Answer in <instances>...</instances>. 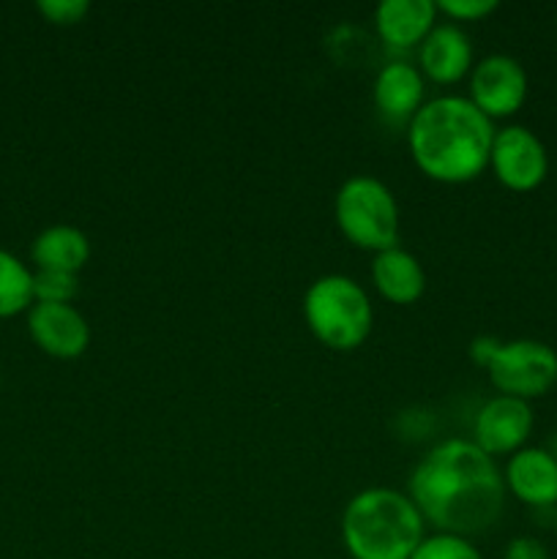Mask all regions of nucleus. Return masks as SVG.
<instances>
[{"mask_svg": "<svg viewBox=\"0 0 557 559\" xmlns=\"http://www.w3.org/2000/svg\"><path fill=\"white\" fill-rule=\"evenodd\" d=\"M33 306V271L11 251L0 249V320L22 314Z\"/></svg>", "mask_w": 557, "mask_h": 559, "instance_id": "17", "label": "nucleus"}, {"mask_svg": "<svg viewBox=\"0 0 557 559\" xmlns=\"http://www.w3.org/2000/svg\"><path fill=\"white\" fill-rule=\"evenodd\" d=\"M555 456H557V453H555Z\"/></svg>", "mask_w": 557, "mask_h": 559, "instance_id": "25", "label": "nucleus"}, {"mask_svg": "<svg viewBox=\"0 0 557 559\" xmlns=\"http://www.w3.org/2000/svg\"><path fill=\"white\" fill-rule=\"evenodd\" d=\"M333 218L349 243L371 254L393 249L399 240L396 197L371 175H353L339 186Z\"/></svg>", "mask_w": 557, "mask_h": 559, "instance_id": "5", "label": "nucleus"}, {"mask_svg": "<svg viewBox=\"0 0 557 559\" xmlns=\"http://www.w3.org/2000/svg\"><path fill=\"white\" fill-rule=\"evenodd\" d=\"M437 22L435 0H382L375 9V31L388 49L420 47Z\"/></svg>", "mask_w": 557, "mask_h": 559, "instance_id": "14", "label": "nucleus"}, {"mask_svg": "<svg viewBox=\"0 0 557 559\" xmlns=\"http://www.w3.org/2000/svg\"><path fill=\"white\" fill-rule=\"evenodd\" d=\"M506 480L491 456L473 440L437 442L415 464L407 497L426 524L448 535H481L497 524L506 506Z\"/></svg>", "mask_w": 557, "mask_h": 559, "instance_id": "1", "label": "nucleus"}, {"mask_svg": "<svg viewBox=\"0 0 557 559\" xmlns=\"http://www.w3.org/2000/svg\"><path fill=\"white\" fill-rule=\"evenodd\" d=\"M495 131L467 96H437L407 123L410 156L437 183H470L489 167Z\"/></svg>", "mask_w": 557, "mask_h": 559, "instance_id": "2", "label": "nucleus"}, {"mask_svg": "<svg viewBox=\"0 0 557 559\" xmlns=\"http://www.w3.org/2000/svg\"><path fill=\"white\" fill-rule=\"evenodd\" d=\"M502 559H552L549 549L541 544L533 535H519V538L508 540L506 551H502Z\"/></svg>", "mask_w": 557, "mask_h": 559, "instance_id": "22", "label": "nucleus"}, {"mask_svg": "<svg viewBox=\"0 0 557 559\" xmlns=\"http://www.w3.org/2000/svg\"><path fill=\"white\" fill-rule=\"evenodd\" d=\"M437 14L457 22H478L497 11V0H435Z\"/></svg>", "mask_w": 557, "mask_h": 559, "instance_id": "21", "label": "nucleus"}, {"mask_svg": "<svg viewBox=\"0 0 557 559\" xmlns=\"http://www.w3.org/2000/svg\"><path fill=\"white\" fill-rule=\"evenodd\" d=\"M533 426L535 415L530 402L497 393L475 413L473 442L491 459L513 456L517 451L528 448Z\"/></svg>", "mask_w": 557, "mask_h": 559, "instance_id": "9", "label": "nucleus"}, {"mask_svg": "<svg viewBox=\"0 0 557 559\" xmlns=\"http://www.w3.org/2000/svg\"><path fill=\"white\" fill-rule=\"evenodd\" d=\"M377 112L391 123H410L424 107V74L407 60H391L382 66L371 85Z\"/></svg>", "mask_w": 557, "mask_h": 559, "instance_id": "13", "label": "nucleus"}, {"mask_svg": "<svg viewBox=\"0 0 557 559\" xmlns=\"http://www.w3.org/2000/svg\"><path fill=\"white\" fill-rule=\"evenodd\" d=\"M497 347H500V338L478 336V338H473V344H470V358H473V364H478L481 369H486V366H489V360L495 358Z\"/></svg>", "mask_w": 557, "mask_h": 559, "instance_id": "23", "label": "nucleus"}, {"mask_svg": "<svg viewBox=\"0 0 557 559\" xmlns=\"http://www.w3.org/2000/svg\"><path fill=\"white\" fill-rule=\"evenodd\" d=\"M80 295V276L63 271H33V304H71Z\"/></svg>", "mask_w": 557, "mask_h": 559, "instance_id": "18", "label": "nucleus"}, {"mask_svg": "<svg viewBox=\"0 0 557 559\" xmlns=\"http://www.w3.org/2000/svg\"><path fill=\"white\" fill-rule=\"evenodd\" d=\"M418 66L437 85H453L473 71V41L457 22H440L420 41Z\"/></svg>", "mask_w": 557, "mask_h": 559, "instance_id": "12", "label": "nucleus"}, {"mask_svg": "<svg viewBox=\"0 0 557 559\" xmlns=\"http://www.w3.org/2000/svg\"><path fill=\"white\" fill-rule=\"evenodd\" d=\"M508 495L530 508H557V456L544 448H522L502 469Z\"/></svg>", "mask_w": 557, "mask_h": 559, "instance_id": "11", "label": "nucleus"}, {"mask_svg": "<svg viewBox=\"0 0 557 559\" xmlns=\"http://www.w3.org/2000/svg\"><path fill=\"white\" fill-rule=\"evenodd\" d=\"M489 169L508 191H533L549 175V153L541 136L528 126H506L495 131Z\"/></svg>", "mask_w": 557, "mask_h": 559, "instance_id": "7", "label": "nucleus"}, {"mask_svg": "<svg viewBox=\"0 0 557 559\" xmlns=\"http://www.w3.org/2000/svg\"><path fill=\"white\" fill-rule=\"evenodd\" d=\"M36 9L49 25L71 27L85 20L87 11H91V3L87 0H38Z\"/></svg>", "mask_w": 557, "mask_h": 559, "instance_id": "20", "label": "nucleus"}, {"mask_svg": "<svg viewBox=\"0 0 557 559\" xmlns=\"http://www.w3.org/2000/svg\"><path fill=\"white\" fill-rule=\"evenodd\" d=\"M486 374L500 396L533 402L557 385V353L535 338L500 342L495 358L486 366Z\"/></svg>", "mask_w": 557, "mask_h": 559, "instance_id": "6", "label": "nucleus"}, {"mask_svg": "<svg viewBox=\"0 0 557 559\" xmlns=\"http://www.w3.org/2000/svg\"><path fill=\"white\" fill-rule=\"evenodd\" d=\"M555 538H557V508H555Z\"/></svg>", "mask_w": 557, "mask_h": 559, "instance_id": "24", "label": "nucleus"}, {"mask_svg": "<svg viewBox=\"0 0 557 559\" xmlns=\"http://www.w3.org/2000/svg\"><path fill=\"white\" fill-rule=\"evenodd\" d=\"M304 320L325 347L349 353L369 338L375 311L369 293L355 278L328 273L315 278L304 295Z\"/></svg>", "mask_w": 557, "mask_h": 559, "instance_id": "4", "label": "nucleus"}, {"mask_svg": "<svg viewBox=\"0 0 557 559\" xmlns=\"http://www.w3.org/2000/svg\"><path fill=\"white\" fill-rule=\"evenodd\" d=\"M87 260H91V240L71 224H52L42 229L31 243V262L36 271H63L80 276Z\"/></svg>", "mask_w": 557, "mask_h": 559, "instance_id": "16", "label": "nucleus"}, {"mask_svg": "<svg viewBox=\"0 0 557 559\" xmlns=\"http://www.w3.org/2000/svg\"><path fill=\"white\" fill-rule=\"evenodd\" d=\"M424 516L404 491L364 489L342 513V540L353 559H410L420 546Z\"/></svg>", "mask_w": 557, "mask_h": 559, "instance_id": "3", "label": "nucleus"}, {"mask_svg": "<svg viewBox=\"0 0 557 559\" xmlns=\"http://www.w3.org/2000/svg\"><path fill=\"white\" fill-rule=\"evenodd\" d=\"M528 71L517 58L506 52L486 55L470 71L467 98L491 123L517 115L522 109L524 98H528Z\"/></svg>", "mask_w": 557, "mask_h": 559, "instance_id": "8", "label": "nucleus"}, {"mask_svg": "<svg viewBox=\"0 0 557 559\" xmlns=\"http://www.w3.org/2000/svg\"><path fill=\"white\" fill-rule=\"evenodd\" d=\"M371 284L388 304L410 306L426 293V271L418 257L393 246L371 260Z\"/></svg>", "mask_w": 557, "mask_h": 559, "instance_id": "15", "label": "nucleus"}, {"mask_svg": "<svg viewBox=\"0 0 557 559\" xmlns=\"http://www.w3.org/2000/svg\"><path fill=\"white\" fill-rule=\"evenodd\" d=\"M410 559H484V555L475 549L470 538H462V535L435 533V535H426V538L420 540V546L415 549V555Z\"/></svg>", "mask_w": 557, "mask_h": 559, "instance_id": "19", "label": "nucleus"}, {"mask_svg": "<svg viewBox=\"0 0 557 559\" xmlns=\"http://www.w3.org/2000/svg\"><path fill=\"white\" fill-rule=\"evenodd\" d=\"M27 333L44 355L74 360L91 344V325L71 304H33L27 309Z\"/></svg>", "mask_w": 557, "mask_h": 559, "instance_id": "10", "label": "nucleus"}]
</instances>
